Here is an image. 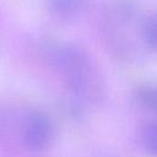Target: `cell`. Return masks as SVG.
<instances>
[{
	"mask_svg": "<svg viewBox=\"0 0 157 157\" xmlns=\"http://www.w3.org/2000/svg\"><path fill=\"white\" fill-rule=\"evenodd\" d=\"M142 37L145 43L153 50H157V12L148 16L142 25Z\"/></svg>",
	"mask_w": 157,
	"mask_h": 157,
	"instance_id": "obj_6",
	"label": "cell"
},
{
	"mask_svg": "<svg viewBox=\"0 0 157 157\" xmlns=\"http://www.w3.org/2000/svg\"><path fill=\"white\" fill-rule=\"evenodd\" d=\"M54 128L50 118L39 110L25 115L21 130V144L31 152L44 151L53 140Z\"/></svg>",
	"mask_w": 157,
	"mask_h": 157,
	"instance_id": "obj_2",
	"label": "cell"
},
{
	"mask_svg": "<svg viewBox=\"0 0 157 157\" xmlns=\"http://www.w3.org/2000/svg\"><path fill=\"white\" fill-rule=\"evenodd\" d=\"M137 101L145 108L157 112V86L146 85L137 90Z\"/></svg>",
	"mask_w": 157,
	"mask_h": 157,
	"instance_id": "obj_5",
	"label": "cell"
},
{
	"mask_svg": "<svg viewBox=\"0 0 157 157\" xmlns=\"http://www.w3.org/2000/svg\"><path fill=\"white\" fill-rule=\"evenodd\" d=\"M53 63L72 93L85 98L98 93V74L82 49L72 44L58 47L53 52Z\"/></svg>",
	"mask_w": 157,
	"mask_h": 157,
	"instance_id": "obj_1",
	"label": "cell"
},
{
	"mask_svg": "<svg viewBox=\"0 0 157 157\" xmlns=\"http://www.w3.org/2000/svg\"><path fill=\"white\" fill-rule=\"evenodd\" d=\"M88 0H47L49 12L60 20H71L80 15Z\"/></svg>",
	"mask_w": 157,
	"mask_h": 157,
	"instance_id": "obj_3",
	"label": "cell"
},
{
	"mask_svg": "<svg viewBox=\"0 0 157 157\" xmlns=\"http://www.w3.org/2000/svg\"><path fill=\"white\" fill-rule=\"evenodd\" d=\"M142 144L147 152L157 156V121L148 124L142 131Z\"/></svg>",
	"mask_w": 157,
	"mask_h": 157,
	"instance_id": "obj_7",
	"label": "cell"
},
{
	"mask_svg": "<svg viewBox=\"0 0 157 157\" xmlns=\"http://www.w3.org/2000/svg\"><path fill=\"white\" fill-rule=\"evenodd\" d=\"M23 118H18L13 114V112L9 108L0 107V142H7L12 137H15V134L21 142V130H22V123Z\"/></svg>",
	"mask_w": 157,
	"mask_h": 157,
	"instance_id": "obj_4",
	"label": "cell"
}]
</instances>
